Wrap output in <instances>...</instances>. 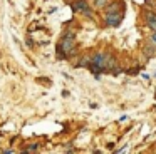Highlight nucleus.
<instances>
[{"label":"nucleus","mask_w":156,"mask_h":154,"mask_svg":"<svg viewBox=\"0 0 156 154\" xmlns=\"http://www.w3.org/2000/svg\"><path fill=\"white\" fill-rule=\"evenodd\" d=\"M37 144H29V146H27V149H25L24 151V152H34V151H37Z\"/></svg>","instance_id":"nucleus-6"},{"label":"nucleus","mask_w":156,"mask_h":154,"mask_svg":"<svg viewBox=\"0 0 156 154\" xmlns=\"http://www.w3.org/2000/svg\"><path fill=\"white\" fill-rule=\"evenodd\" d=\"M84 9H87V2L86 0H77L76 3H72V10L74 12H82Z\"/></svg>","instance_id":"nucleus-3"},{"label":"nucleus","mask_w":156,"mask_h":154,"mask_svg":"<svg viewBox=\"0 0 156 154\" xmlns=\"http://www.w3.org/2000/svg\"><path fill=\"white\" fill-rule=\"evenodd\" d=\"M144 22L151 30H156V13L151 12V10H146L144 12Z\"/></svg>","instance_id":"nucleus-2"},{"label":"nucleus","mask_w":156,"mask_h":154,"mask_svg":"<svg viewBox=\"0 0 156 154\" xmlns=\"http://www.w3.org/2000/svg\"><path fill=\"white\" fill-rule=\"evenodd\" d=\"M143 52L146 54V57H153V55H154V52H156V45H153V44H151V45H144V47H143Z\"/></svg>","instance_id":"nucleus-4"},{"label":"nucleus","mask_w":156,"mask_h":154,"mask_svg":"<svg viewBox=\"0 0 156 154\" xmlns=\"http://www.w3.org/2000/svg\"><path fill=\"white\" fill-rule=\"evenodd\" d=\"M62 42L59 44L61 45V49L66 52V55H72L74 54V47H76V33L74 32H66L64 35H62Z\"/></svg>","instance_id":"nucleus-1"},{"label":"nucleus","mask_w":156,"mask_h":154,"mask_svg":"<svg viewBox=\"0 0 156 154\" xmlns=\"http://www.w3.org/2000/svg\"><path fill=\"white\" fill-rule=\"evenodd\" d=\"M108 0H94V7L96 9H102V7H108Z\"/></svg>","instance_id":"nucleus-5"},{"label":"nucleus","mask_w":156,"mask_h":154,"mask_svg":"<svg viewBox=\"0 0 156 154\" xmlns=\"http://www.w3.org/2000/svg\"><path fill=\"white\" fill-rule=\"evenodd\" d=\"M149 42H151L153 45H156V30H153L151 37H149Z\"/></svg>","instance_id":"nucleus-7"}]
</instances>
